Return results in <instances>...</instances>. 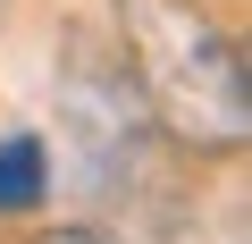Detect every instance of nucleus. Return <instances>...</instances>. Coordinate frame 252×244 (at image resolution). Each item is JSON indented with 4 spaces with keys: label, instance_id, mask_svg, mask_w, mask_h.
I'll return each instance as SVG.
<instances>
[{
    "label": "nucleus",
    "instance_id": "1",
    "mask_svg": "<svg viewBox=\"0 0 252 244\" xmlns=\"http://www.w3.org/2000/svg\"><path fill=\"white\" fill-rule=\"evenodd\" d=\"M118 9V51L143 93V118L202 160H227L252 143V76L244 42L202 9V0H109Z\"/></svg>",
    "mask_w": 252,
    "mask_h": 244
},
{
    "label": "nucleus",
    "instance_id": "2",
    "mask_svg": "<svg viewBox=\"0 0 252 244\" xmlns=\"http://www.w3.org/2000/svg\"><path fill=\"white\" fill-rule=\"evenodd\" d=\"M51 202V152L42 135H0V219H34Z\"/></svg>",
    "mask_w": 252,
    "mask_h": 244
},
{
    "label": "nucleus",
    "instance_id": "3",
    "mask_svg": "<svg viewBox=\"0 0 252 244\" xmlns=\"http://www.w3.org/2000/svg\"><path fill=\"white\" fill-rule=\"evenodd\" d=\"M26 244H101L93 227H42V236H26Z\"/></svg>",
    "mask_w": 252,
    "mask_h": 244
}]
</instances>
